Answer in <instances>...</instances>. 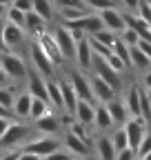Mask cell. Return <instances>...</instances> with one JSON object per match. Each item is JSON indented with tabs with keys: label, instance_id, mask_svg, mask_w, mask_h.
Segmentation results:
<instances>
[{
	"label": "cell",
	"instance_id": "obj_1",
	"mask_svg": "<svg viewBox=\"0 0 151 160\" xmlns=\"http://www.w3.org/2000/svg\"><path fill=\"white\" fill-rule=\"evenodd\" d=\"M0 67L5 69V73L9 76L11 82H22L27 80V62L20 53H13V51H0Z\"/></svg>",
	"mask_w": 151,
	"mask_h": 160
},
{
	"label": "cell",
	"instance_id": "obj_2",
	"mask_svg": "<svg viewBox=\"0 0 151 160\" xmlns=\"http://www.w3.org/2000/svg\"><path fill=\"white\" fill-rule=\"evenodd\" d=\"M31 125H27L25 120H16V122L7 129V133L0 138V147L2 149H22L25 142L29 140Z\"/></svg>",
	"mask_w": 151,
	"mask_h": 160
},
{
	"label": "cell",
	"instance_id": "obj_3",
	"mask_svg": "<svg viewBox=\"0 0 151 160\" xmlns=\"http://www.w3.org/2000/svg\"><path fill=\"white\" fill-rule=\"evenodd\" d=\"M60 147H62V140H60V138L40 133V136H36V138H29L22 149H27V151H31V153H36V156H40V158H47L49 153L58 151Z\"/></svg>",
	"mask_w": 151,
	"mask_h": 160
},
{
	"label": "cell",
	"instance_id": "obj_4",
	"mask_svg": "<svg viewBox=\"0 0 151 160\" xmlns=\"http://www.w3.org/2000/svg\"><path fill=\"white\" fill-rule=\"evenodd\" d=\"M51 36H53V40H56V45H58L62 58H65V60H76V45H78V40L73 38L71 29L60 22V25H56V27L51 29Z\"/></svg>",
	"mask_w": 151,
	"mask_h": 160
},
{
	"label": "cell",
	"instance_id": "obj_5",
	"mask_svg": "<svg viewBox=\"0 0 151 160\" xmlns=\"http://www.w3.org/2000/svg\"><path fill=\"white\" fill-rule=\"evenodd\" d=\"M29 42L31 40H27V31L22 27L5 22V49L7 51L20 53L22 49H29Z\"/></svg>",
	"mask_w": 151,
	"mask_h": 160
},
{
	"label": "cell",
	"instance_id": "obj_6",
	"mask_svg": "<svg viewBox=\"0 0 151 160\" xmlns=\"http://www.w3.org/2000/svg\"><path fill=\"white\" fill-rule=\"evenodd\" d=\"M27 51H29V58H31V62H33V69H36V71H40L45 78H51V76H53L56 65H53V60L42 51V47L38 45L36 40H31Z\"/></svg>",
	"mask_w": 151,
	"mask_h": 160
},
{
	"label": "cell",
	"instance_id": "obj_7",
	"mask_svg": "<svg viewBox=\"0 0 151 160\" xmlns=\"http://www.w3.org/2000/svg\"><path fill=\"white\" fill-rule=\"evenodd\" d=\"M91 71L96 73V76H100L102 80H107V82L120 93V89H122V73H118L105 58H100V56L93 58V69H91Z\"/></svg>",
	"mask_w": 151,
	"mask_h": 160
},
{
	"label": "cell",
	"instance_id": "obj_8",
	"mask_svg": "<svg viewBox=\"0 0 151 160\" xmlns=\"http://www.w3.org/2000/svg\"><path fill=\"white\" fill-rule=\"evenodd\" d=\"M122 127H124L127 138H129V147H131V149H138V145L142 142L144 133L149 131V125L144 122V120H142L140 116H131V118L127 120V122H124Z\"/></svg>",
	"mask_w": 151,
	"mask_h": 160
},
{
	"label": "cell",
	"instance_id": "obj_9",
	"mask_svg": "<svg viewBox=\"0 0 151 160\" xmlns=\"http://www.w3.org/2000/svg\"><path fill=\"white\" fill-rule=\"evenodd\" d=\"M93 58H96V53L91 49V40H89V36H85L76 45V65L80 67V71H91L93 69Z\"/></svg>",
	"mask_w": 151,
	"mask_h": 160
},
{
	"label": "cell",
	"instance_id": "obj_10",
	"mask_svg": "<svg viewBox=\"0 0 151 160\" xmlns=\"http://www.w3.org/2000/svg\"><path fill=\"white\" fill-rule=\"evenodd\" d=\"M100 18H102L105 29H109V31H113V33H122V31L127 29L124 11H120L118 7H109V9L100 11Z\"/></svg>",
	"mask_w": 151,
	"mask_h": 160
},
{
	"label": "cell",
	"instance_id": "obj_11",
	"mask_svg": "<svg viewBox=\"0 0 151 160\" xmlns=\"http://www.w3.org/2000/svg\"><path fill=\"white\" fill-rule=\"evenodd\" d=\"M69 82L78 96V100H89V102H96L93 98V89H91V82H89V76H85L82 71H73L69 76Z\"/></svg>",
	"mask_w": 151,
	"mask_h": 160
},
{
	"label": "cell",
	"instance_id": "obj_12",
	"mask_svg": "<svg viewBox=\"0 0 151 160\" xmlns=\"http://www.w3.org/2000/svg\"><path fill=\"white\" fill-rule=\"evenodd\" d=\"M27 91L33 96V98H42V100H47L49 102V93H47V78L40 73V71H36V69H29V73H27Z\"/></svg>",
	"mask_w": 151,
	"mask_h": 160
},
{
	"label": "cell",
	"instance_id": "obj_13",
	"mask_svg": "<svg viewBox=\"0 0 151 160\" xmlns=\"http://www.w3.org/2000/svg\"><path fill=\"white\" fill-rule=\"evenodd\" d=\"M89 82H91V89H93V98H96V102H109L118 96V91L113 89L107 80H102L100 76L91 73L89 76Z\"/></svg>",
	"mask_w": 151,
	"mask_h": 160
},
{
	"label": "cell",
	"instance_id": "obj_14",
	"mask_svg": "<svg viewBox=\"0 0 151 160\" xmlns=\"http://www.w3.org/2000/svg\"><path fill=\"white\" fill-rule=\"evenodd\" d=\"M62 147H65L69 153H73L76 158H89V153H91V145L85 142L82 138H78V136L71 133V131H65V136H62Z\"/></svg>",
	"mask_w": 151,
	"mask_h": 160
},
{
	"label": "cell",
	"instance_id": "obj_15",
	"mask_svg": "<svg viewBox=\"0 0 151 160\" xmlns=\"http://www.w3.org/2000/svg\"><path fill=\"white\" fill-rule=\"evenodd\" d=\"M33 129L38 133H47V136H56L60 131V118L56 116V111L51 109L49 113H45L42 118L33 120Z\"/></svg>",
	"mask_w": 151,
	"mask_h": 160
},
{
	"label": "cell",
	"instance_id": "obj_16",
	"mask_svg": "<svg viewBox=\"0 0 151 160\" xmlns=\"http://www.w3.org/2000/svg\"><path fill=\"white\" fill-rule=\"evenodd\" d=\"M36 42L42 47V51L53 60V65L58 67L60 62H65V58H62V53H60V49H58V45H56V40H53V36H51V31H45L40 38H36Z\"/></svg>",
	"mask_w": 151,
	"mask_h": 160
},
{
	"label": "cell",
	"instance_id": "obj_17",
	"mask_svg": "<svg viewBox=\"0 0 151 160\" xmlns=\"http://www.w3.org/2000/svg\"><path fill=\"white\" fill-rule=\"evenodd\" d=\"M29 109H31V93L25 89L13 98V105H11V113L16 120H29Z\"/></svg>",
	"mask_w": 151,
	"mask_h": 160
},
{
	"label": "cell",
	"instance_id": "obj_18",
	"mask_svg": "<svg viewBox=\"0 0 151 160\" xmlns=\"http://www.w3.org/2000/svg\"><path fill=\"white\" fill-rule=\"evenodd\" d=\"M107 105V109H109V113H111V120H113V125L116 127H122L127 120L131 118L129 116V111H127V105H124V100L122 98H113V100H109V102H105Z\"/></svg>",
	"mask_w": 151,
	"mask_h": 160
},
{
	"label": "cell",
	"instance_id": "obj_19",
	"mask_svg": "<svg viewBox=\"0 0 151 160\" xmlns=\"http://www.w3.org/2000/svg\"><path fill=\"white\" fill-rule=\"evenodd\" d=\"M93 127H96V131H100V133H107V131H111L113 127V120H111V113H109V109H107V105L105 102H96V116H93Z\"/></svg>",
	"mask_w": 151,
	"mask_h": 160
},
{
	"label": "cell",
	"instance_id": "obj_20",
	"mask_svg": "<svg viewBox=\"0 0 151 160\" xmlns=\"http://www.w3.org/2000/svg\"><path fill=\"white\" fill-rule=\"evenodd\" d=\"M47 20L45 18H40L36 11H27V20H25V31L31 36V40H36V38H40L45 31H47Z\"/></svg>",
	"mask_w": 151,
	"mask_h": 160
},
{
	"label": "cell",
	"instance_id": "obj_21",
	"mask_svg": "<svg viewBox=\"0 0 151 160\" xmlns=\"http://www.w3.org/2000/svg\"><path fill=\"white\" fill-rule=\"evenodd\" d=\"M93 116H96V102H89V100H78L76 105V111H73V120L87 125V127H93Z\"/></svg>",
	"mask_w": 151,
	"mask_h": 160
},
{
	"label": "cell",
	"instance_id": "obj_22",
	"mask_svg": "<svg viewBox=\"0 0 151 160\" xmlns=\"http://www.w3.org/2000/svg\"><path fill=\"white\" fill-rule=\"evenodd\" d=\"M93 149H96L98 160H116V153H118L116 147H113V142H111V138H109L107 133H100V136L96 138Z\"/></svg>",
	"mask_w": 151,
	"mask_h": 160
},
{
	"label": "cell",
	"instance_id": "obj_23",
	"mask_svg": "<svg viewBox=\"0 0 151 160\" xmlns=\"http://www.w3.org/2000/svg\"><path fill=\"white\" fill-rule=\"evenodd\" d=\"M47 93H49V105H51L53 109H58V111H65L60 80H56V78H47Z\"/></svg>",
	"mask_w": 151,
	"mask_h": 160
},
{
	"label": "cell",
	"instance_id": "obj_24",
	"mask_svg": "<svg viewBox=\"0 0 151 160\" xmlns=\"http://www.w3.org/2000/svg\"><path fill=\"white\" fill-rule=\"evenodd\" d=\"M60 87H62V102H65V111L62 113L73 116L76 105H78V96H76V91H73V87L69 82V78L67 80H60Z\"/></svg>",
	"mask_w": 151,
	"mask_h": 160
},
{
	"label": "cell",
	"instance_id": "obj_25",
	"mask_svg": "<svg viewBox=\"0 0 151 160\" xmlns=\"http://www.w3.org/2000/svg\"><path fill=\"white\" fill-rule=\"evenodd\" d=\"M129 58H131V67L138 69V71H149L151 69V58L136 45V47H129Z\"/></svg>",
	"mask_w": 151,
	"mask_h": 160
},
{
	"label": "cell",
	"instance_id": "obj_26",
	"mask_svg": "<svg viewBox=\"0 0 151 160\" xmlns=\"http://www.w3.org/2000/svg\"><path fill=\"white\" fill-rule=\"evenodd\" d=\"M40 18H45L47 22H51L53 16H56V5H53V0H33V9Z\"/></svg>",
	"mask_w": 151,
	"mask_h": 160
},
{
	"label": "cell",
	"instance_id": "obj_27",
	"mask_svg": "<svg viewBox=\"0 0 151 160\" xmlns=\"http://www.w3.org/2000/svg\"><path fill=\"white\" fill-rule=\"evenodd\" d=\"M53 107L47 102V100H42V98H33L31 96V109H29V120L33 122V120H38V118H42L45 113H49Z\"/></svg>",
	"mask_w": 151,
	"mask_h": 160
},
{
	"label": "cell",
	"instance_id": "obj_28",
	"mask_svg": "<svg viewBox=\"0 0 151 160\" xmlns=\"http://www.w3.org/2000/svg\"><path fill=\"white\" fill-rule=\"evenodd\" d=\"M89 9H78V7H58V16L62 18V25L67 22H73V20H78L82 16H87Z\"/></svg>",
	"mask_w": 151,
	"mask_h": 160
},
{
	"label": "cell",
	"instance_id": "obj_29",
	"mask_svg": "<svg viewBox=\"0 0 151 160\" xmlns=\"http://www.w3.org/2000/svg\"><path fill=\"white\" fill-rule=\"evenodd\" d=\"M109 138H111L113 147H116V151H122V149H127V147H129V138H127L124 127H113V129H111V133H109Z\"/></svg>",
	"mask_w": 151,
	"mask_h": 160
},
{
	"label": "cell",
	"instance_id": "obj_30",
	"mask_svg": "<svg viewBox=\"0 0 151 160\" xmlns=\"http://www.w3.org/2000/svg\"><path fill=\"white\" fill-rule=\"evenodd\" d=\"M25 20H27V13H25V11H20V9L13 7V5L7 7L5 22H11V25H18V27H22V29H25Z\"/></svg>",
	"mask_w": 151,
	"mask_h": 160
},
{
	"label": "cell",
	"instance_id": "obj_31",
	"mask_svg": "<svg viewBox=\"0 0 151 160\" xmlns=\"http://www.w3.org/2000/svg\"><path fill=\"white\" fill-rule=\"evenodd\" d=\"M89 38H93V40H98V42H102V45H107V47H111L113 49V45L118 42V33H113V31H109V29H100V31H96L93 36H89Z\"/></svg>",
	"mask_w": 151,
	"mask_h": 160
},
{
	"label": "cell",
	"instance_id": "obj_32",
	"mask_svg": "<svg viewBox=\"0 0 151 160\" xmlns=\"http://www.w3.org/2000/svg\"><path fill=\"white\" fill-rule=\"evenodd\" d=\"M13 98H16V93H13L11 82H9V85H0V105H2L5 109H9V111H11Z\"/></svg>",
	"mask_w": 151,
	"mask_h": 160
},
{
	"label": "cell",
	"instance_id": "obj_33",
	"mask_svg": "<svg viewBox=\"0 0 151 160\" xmlns=\"http://www.w3.org/2000/svg\"><path fill=\"white\" fill-rule=\"evenodd\" d=\"M120 36V40H122V42L124 45H129V47H136L138 42H140V33L136 31V29H131V27H127L122 33H118Z\"/></svg>",
	"mask_w": 151,
	"mask_h": 160
},
{
	"label": "cell",
	"instance_id": "obj_34",
	"mask_svg": "<svg viewBox=\"0 0 151 160\" xmlns=\"http://www.w3.org/2000/svg\"><path fill=\"white\" fill-rule=\"evenodd\" d=\"M113 53H118L122 60H124V65L127 67H131V58H129V45H124L122 40H120V36H118V42L113 45Z\"/></svg>",
	"mask_w": 151,
	"mask_h": 160
},
{
	"label": "cell",
	"instance_id": "obj_35",
	"mask_svg": "<svg viewBox=\"0 0 151 160\" xmlns=\"http://www.w3.org/2000/svg\"><path fill=\"white\" fill-rule=\"evenodd\" d=\"M105 60H107V62H109V65H111L113 69H116L118 73H122V71L127 69V65H124V60H122V58H120L118 53H113V51H111V53H109V56H107Z\"/></svg>",
	"mask_w": 151,
	"mask_h": 160
},
{
	"label": "cell",
	"instance_id": "obj_36",
	"mask_svg": "<svg viewBox=\"0 0 151 160\" xmlns=\"http://www.w3.org/2000/svg\"><path fill=\"white\" fill-rule=\"evenodd\" d=\"M149 151H151V131H147V133H144V138H142V142L138 145L136 153H138V158H142V156H147Z\"/></svg>",
	"mask_w": 151,
	"mask_h": 160
},
{
	"label": "cell",
	"instance_id": "obj_37",
	"mask_svg": "<svg viewBox=\"0 0 151 160\" xmlns=\"http://www.w3.org/2000/svg\"><path fill=\"white\" fill-rule=\"evenodd\" d=\"M73 158H76L73 153H69V151H67L65 147H60L58 151H53V153H49V156H47L45 160H73Z\"/></svg>",
	"mask_w": 151,
	"mask_h": 160
},
{
	"label": "cell",
	"instance_id": "obj_38",
	"mask_svg": "<svg viewBox=\"0 0 151 160\" xmlns=\"http://www.w3.org/2000/svg\"><path fill=\"white\" fill-rule=\"evenodd\" d=\"M53 5H56V9H58V7H78V9H87L85 0H53Z\"/></svg>",
	"mask_w": 151,
	"mask_h": 160
},
{
	"label": "cell",
	"instance_id": "obj_39",
	"mask_svg": "<svg viewBox=\"0 0 151 160\" xmlns=\"http://www.w3.org/2000/svg\"><path fill=\"white\" fill-rule=\"evenodd\" d=\"M140 18H144L147 20V22L151 25V5L147 2V0H142V2H140V7H138V11H136Z\"/></svg>",
	"mask_w": 151,
	"mask_h": 160
},
{
	"label": "cell",
	"instance_id": "obj_40",
	"mask_svg": "<svg viewBox=\"0 0 151 160\" xmlns=\"http://www.w3.org/2000/svg\"><path fill=\"white\" fill-rule=\"evenodd\" d=\"M116 160H138V153H136V149L127 147V149H122V151L116 153Z\"/></svg>",
	"mask_w": 151,
	"mask_h": 160
},
{
	"label": "cell",
	"instance_id": "obj_41",
	"mask_svg": "<svg viewBox=\"0 0 151 160\" xmlns=\"http://www.w3.org/2000/svg\"><path fill=\"white\" fill-rule=\"evenodd\" d=\"M13 122H16V118H13V116H0V138L7 133V129H9Z\"/></svg>",
	"mask_w": 151,
	"mask_h": 160
},
{
	"label": "cell",
	"instance_id": "obj_42",
	"mask_svg": "<svg viewBox=\"0 0 151 160\" xmlns=\"http://www.w3.org/2000/svg\"><path fill=\"white\" fill-rule=\"evenodd\" d=\"M140 2H142V0H118V5H122L127 11H138V7H140Z\"/></svg>",
	"mask_w": 151,
	"mask_h": 160
},
{
	"label": "cell",
	"instance_id": "obj_43",
	"mask_svg": "<svg viewBox=\"0 0 151 160\" xmlns=\"http://www.w3.org/2000/svg\"><path fill=\"white\" fill-rule=\"evenodd\" d=\"M13 7H18L20 11H31L33 9V0H13Z\"/></svg>",
	"mask_w": 151,
	"mask_h": 160
},
{
	"label": "cell",
	"instance_id": "obj_44",
	"mask_svg": "<svg viewBox=\"0 0 151 160\" xmlns=\"http://www.w3.org/2000/svg\"><path fill=\"white\" fill-rule=\"evenodd\" d=\"M18 160H42V158L36 156V153H31V151H27V149H22L20 156H18Z\"/></svg>",
	"mask_w": 151,
	"mask_h": 160
},
{
	"label": "cell",
	"instance_id": "obj_45",
	"mask_svg": "<svg viewBox=\"0 0 151 160\" xmlns=\"http://www.w3.org/2000/svg\"><path fill=\"white\" fill-rule=\"evenodd\" d=\"M0 51H7L5 49V20H0Z\"/></svg>",
	"mask_w": 151,
	"mask_h": 160
},
{
	"label": "cell",
	"instance_id": "obj_46",
	"mask_svg": "<svg viewBox=\"0 0 151 160\" xmlns=\"http://www.w3.org/2000/svg\"><path fill=\"white\" fill-rule=\"evenodd\" d=\"M138 47H140V49H142V51H144V53L151 58V42H149V40H140V42H138Z\"/></svg>",
	"mask_w": 151,
	"mask_h": 160
},
{
	"label": "cell",
	"instance_id": "obj_47",
	"mask_svg": "<svg viewBox=\"0 0 151 160\" xmlns=\"http://www.w3.org/2000/svg\"><path fill=\"white\" fill-rule=\"evenodd\" d=\"M142 87L147 89V91H151V69L144 73V78H142Z\"/></svg>",
	"mask_w": 151,
	"mask_h": 160
},
{
	"label": "cell",
	"instance_id": "obj_48",
	"mask_svg": "<svg viewBox=\"0 0 151 160\" xmlns=\"http://www.w3.org/2000/svg\"><path fill=\"white\" fill-rule=\"evenodd\" d=\"M9 82H11L9 76L5 73V69H2V67H0V85H9Z\"/></svg>",
	"mask_w": 151,
	"mask_h": 160
},
{
	"label": "cell",
	"instance_id": "obj_49",
	"mask_svg": "<svg viewBox=\"0 0 151 160\" xmlns=\"http://www.w3.org/2000/svg\"><path fill=\"white\" fill-rule=\"evenodd\" d=\"M5 13H7V5H0V20H5Z\"/></svg>",
	"mask_w": 151,
	"mask_h": 160
},
{
	"label": "cell",
	"instance_id": "obj_50",
	"mask_svg": "<svg viewBox=\"0 0 151 160\" xmlns=\"http://www.w3.org/2000/svg\"><path fill=\"white\" fill-rule=\"evenodd\" d=\"M0 116H13V113H11V111H9V109H5V107H2V105H0Z\"/></svg>",
	"mask_w": 151,
	"mask_h": 160
},
{
	"label": "cell",
	"instance_id": "obj_51",
	"mask_svg": "<svg viewBox=\"0 0 151 160\" xmlns=\"http://www.w3.org/2000/svg\"><path fill=\"white\" fill-rule=\"evenodd\" d=\"M138 160H151V151H149L147 156H142V158H138Z\"/></svg>",
	"mask_w": 151,
	"mask_h": 160
},
{
	"label": "cell",
	"instance_id": "obj_52",
	"mask_svg": "<svg viewBox=\"0 0 151 160\" xmlns=\"http://www.w3.org/2000/svg\"><path fill=\"white\" fill-rule=\"evenodd\" d=\"M2 156H5V149H2V147H0V160H2Z\"/></svg>",
	"mask_w": 151,
	"mask_h": 160
},
{
	"label": "cell",
	"instance_id": "obj_53",
	"mask_svg": "<svg viewBox=\"0 0 151 160\" xmlns=\"http://www.w3.org/2000/svg\"><path fill=\"white\" fill-rule=\"evenodd\" d=\"M73 160H87V158H73Z\"/></svg>",
	"mask_w": 151,
	"mask_h": 160
},
{
	"label": "cell",
	"instance_id": "obj_54",
	"mask_svg": "<svg viewBox=\"0 0 151 160\" xmlns=\"http://www.w3.org/2000/svg\"><path fill=\"white\" fill-rule=\"evenodd\" d=\"M149 102H151V91H149Z\"/></svg>",
	"mask_w": 151,
	"mask_h": 160
},
{
	"label": "cell",
	"instance_id": "obj_55",
	"mask_svg": "<svg viewBox=\"0 0 151 160\" xmlns=\"http://www.w3.org/2000/svg\"><path fill=\"white\" fill-rule=\"evenodd\" d=\"M147 2H149V5H151V0H147Z\"/></svg>",
	"mask_w": 151,
	"mask_h": 160
}]
</instances>
